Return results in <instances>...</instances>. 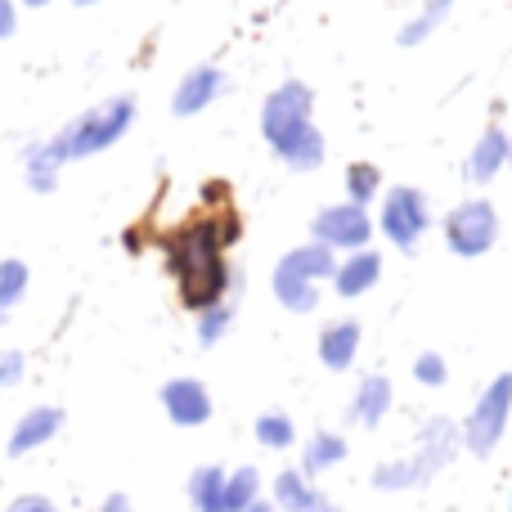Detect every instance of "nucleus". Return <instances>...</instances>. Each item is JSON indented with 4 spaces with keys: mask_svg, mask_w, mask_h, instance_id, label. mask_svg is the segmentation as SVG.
Here are the masks:
<instances>
[{
    "mask_svg": "<svg viewBox=\"0 0 512 512\" xmlns=\"http://www.w3.org/2000/svg\"><path fill=\"white\" fill-rule=\"evenodd\" d=\"M414 382H423V387H445L450 382V364H445L441 351H423L414 360Z\"/></svg>",
    "mask_w": 512,
    "mask_h": 512,
    "instance_id": "28",
    "label": "nucleus"
},
{
    "mask_svg": "<svg viewBox=\"0 0 512 512\" xmlns=\"http://www.w3.org/2000/svg\"><path fill=\"white\" fill-rule=\"evenodd\" d=\"M59 176L63 167L50 158V149H45V140H27L23 144V185L32 189V194H54L59 189Z\"/></svg>",
    "mask_w": 512,
    "mask_h": 512,
    "instance_id": "17",
    "label": "nucleus"
},
{
    "mask_svg": "<svg viewBox=\"0 0 512 512\" xmlns=\"http://www.w3.org/2000/svg\"><path fill=\"white\" fill-rule=\"evenodd\" d=\"M99 512H135V508H131V499H126V495H108Z\"/></svg>",
    "mask_w": 512,
    "mask_h": 512,
    "instance_id": "32",
    "label": "nucleus"
},
{
    "mask_svg": "<svg viewBox=\"0 0 512 512\" xmlns=\"http://www.w3.org/2000/svg\"><path fill=\"white\" fill-rule=\"evenodd\" d=\"M310 239L324 243L328 252H360L373 243V216L369 207H355V203H333V207H319L315 221H310Z\"/></svg>",
    "mask_w": 512,
    "mask_h": 512,
    "instance_id": "8",
    "label": "nucleus"
},
{
    "mask_svg": "<svg viewBox=\"0 0 512 512\" xmlns=\"http://www.w3.org/2000/svg\"><path fill=\"white\" fill-rule=\"evenodd\" d=\"M9 512H54V504L41 495H18L14 504H9Z\"/></svg>",
    "mask_w": 512,
    "mask_h": 512,
    "instance_id": "31",
    "label": "nucleus"
},
{
    "mask_svg": "<svg viewBox=\"0 0 512 512\" xmlns=\"http://www.w3.org/2000/svg\"><path fill=\"white\" fill-rule=\"evenodd\" d=\"M18 32V0H0V41Z\"/></svg>",
    "mask_w": 512,
    "mask_h": 512,
    "instance_id": "30",
    "label": "nucleus"
},
{
    "mask_svg": "<svg viewBox=\"0 0 512 512\" xmlns=\"http://www.w3.org/2000/svg\"><path fill=\"white\" fill-rule=\"evenodd\" d=\"M306 512H342V508H337L333 499H324V495H319V499H315V504H310Z\"/></svg>",
    "mask_w": 512,
    "mask_h": 512,
    "instance_id": "33",
    "label": "nucleus"
},
{
    "mask_svg": "<svg viewBox=\"0 0 512 512\" xmlns=\"http://www.w3.org/2000/svg\"><path fill=\"white\" fill-rule=\"evenodd\" d=\"M508 144H512V135L504 126H486V131L477 135V144H472L463 176H468L472 185H490V180L508 167Z\"/></svg>",
    "mask_w": 512,
    "mask_h": 512,
    "instance_id": "14",
    "label": "nucleus"
},
{
    "mask_svg": "<svg viewBox=\"0 0 512 512\" xmlns=\"http://www.w3.org/2000/svg\"><path fill=\"white\" fill-rule=\"evenodd\" d=\"M158 400H162V409H167V418L176 427H203L207 418H212V391H207L198 378L162 382Z\"/></svg>",
    "mask_w": 512,
    "mask_h": 512,
    "instance_id": "10",
    "label": "nucleus"
},
{
    "mask_svg": "<svg viewBox=\"0 0 512 512\" xmlns=\"http://www.w3.org/2000/svg\"><path fill=\"white\" fill-rule=\"evenodd\" d=\"M378 279H382V252L378 248H360V252H346L342 261H337V270H333V292L342 301H355V297H364V292H373L378 288Z\"/></svg>",
    "mask_w": 512,
    "mask_h": 512,
    "instance_id": "11",
    "label": "nucleus"
},
{
    "mask_svg": "<svg viewBox=\"0 0 512 512\" xmlns=\"http://www.w3.org/2000/svg\"><path fill=\"white\" fill-rule=\"evenodd\" d=\"M391 409V378L387 373H369V378H360V387H355V400H351V418L360 427H378L382 418H387Z\"/></svg>",
    "mask_w": 512,
    "mask_h": 512,
    "instance_id": "16",
    "label": "nucleus"
},
{
    "mask_svg": "<svg viewBox=\"0 0 512 512\" xmlns=\"http://www.w3.org/2000/svg\"><path fill=\"white\" fill-rule=\"evenodd\" d=\"M306 131H315V90L306 81L288 77L265 95L261 104V140L270 144V153L279 158L288 144H297Z\"/></svg>",
    "mask_w": 512,
    "mask_h": 512,
    "instance_id": "4",
    "label": "nucleus"
},
{
    "mask_svg": "<svg viewBox=\"0 0 512 512\" xmlns=\"http://www.w3.org/2000/svg\"><path fill=\"white\" fill-rule=\"evenodd\" d=\"M360 342H364L360 319H333L319 333V364L328 373H346L355 364V355H360Z\"/></svg>",
    "mask_w": 512,
    "mask_h": 512,
    "instance_id": "13",
    "label": "nucleus"
},
{
    "mask_svg": "<svg viewBox=\"0 0 512 512\" xmlns=\"http://www.w3.org/2000/svg\"><path fill=\"white\" fill-rule=\"evenodd\" d=\"M454 5H459V0H427V5L418 9V14L409 18L405 27H400V36H396V41L405 45V50H409V45H423V41H432V36L445 27V18L454 14Z\"/></svg>",
    "mask_w": 512,
    "mask_h": 512,
    "instance_id": "18",
    "label": "nucleus"
},
{
    "mask_svg": "<svg viewBox=\"0 0 512 512\" xmlns=\"http://www.w3.org/2000/svg\"><path fill=\"white\" fill-rule=\"evenodd\" d=\"M63 427V409L59 405H36L27 409L23 418L14 423V432H9V459H23V454L41 450V445H50L54 436H59Z\"/></svg>",
    "mask_w": 512,
    "mask_h": 512,
    "instance_id": "12",
    "label": "nucleus"
},
{
    "mask_svg": "<svg viewBox=\"0 0 512 512\" xmlns=\"http://www.w3.org/2000/svg\"><path fill=\"white\" fill-rule=\"evenodd\" d=\"M445 248L463 261H477L499 243V207L490 198H463L454 212H445Z\"/></svg>",
    "mask_w": 512,
    "mask_h": 512,
    "instance_id": "6",
    "label": "nucleus"
},
{
    "mask_svg": "<svg viewBox=\"0 0 512 512\" xmlns=\"http://www.w3.org/2000/svg\"><path fill=\"white\" fill-rule=\"evenodd\" d=\"M68 5H77V9H95V5H104V0H68Z\"/></svg>",
    "mask_w": 512,
    "mask_h": 512,
    "instance_id": "36",
    "label": "nucleus"
},
{
    "mask_svg": "<svg viewBox=\"0 0 512 512\" xmlns=\"http://www.w3.org/2000/svg\"><path fill=\"white\" fill-rule=\"evenodd\" d=\"M225 90H230V72L216 68V63H194V68L176 81V90H171V113L198 117V113H207Z\"/></svg>",
    "mask_w": 512,
    "mask_h": 512,
    "instance_id": "9",
    "label": "nucleus"
},
{
    "mask_svg": "<svg viewBox=\"0 0 512 512\" xmlns=\"http://www.w3.org/2000/svg\"><path fill=\"white\" fill-rule=\"evenodd\" d=\"M508 171H512V144H508Z\"/></svg>",
    "mask_w": 512,
    "mask_h": 512,
    "instance_id": "37",
    "label": "nucleus"
},
{
    "mask_svg": "<svg viewBox=\"0 0 512 512\" xmlns=\"http://www.w3.org/2000/svg\"><path fill=\"white\" fill-rule=\"evenodd\" d=\"M23 9H45V5H54V0H18Z\"/></svg>",
    "mask_w": 512,
    "mask_h": 512,
    "instance_id": "35",
    "label": "nucleus"
},
{
    "mask_svg": "<svg viewBox=\"0 0 512 512\" xmlns=\"http://www.w3.org/2000/svg\"><path fill=\"white\" fill-rule=\"evenodd\" d=\"M342 459H346V441L337 432H315L301 445V472H306V477H319V472L337 468Z\"/></svg>",
    "mask_w": 512,
    "mask_h": 512,
    "instance_id": "21",
    "label": "nucleus"
},
{
    "mask_svg": "<svg viewBox=\"0 0 512 512\" xmlns=\"http://www.w3.org/2000/svg\"><path fill=\"white\" fill-rule=\"evenodd\" d=\"M508 512H512V495H508Z\"/></svg>",
    "mask_w": 512,
    "mask_h": 512,
    "instance_id": "39",
    "label": "nucleus"
},
{
    "mask_svg": "<svg viewBox=\"0 0 512 512\" xmlns=\"http://www.w3.org/2000/svg\"><path fill=\"white\" fill-rule=\"evenodd\" d=\"M243 225L234 216V207H207V212L180 221L171 234H162V261L167 274L176 279L180 306L189 315H203V310L230 301V292L239 288V274L230 265V248L239 243Z\"/></svg>",
    "mask_w": 512,
    "mask_h": 512,
    "instance_id": "1",
    "label": "nucleus"
},
{
    "mask_svg": "<svg viewBox=\"0 0 512 512\" xmlns=\"http://www.w3.org/2000/svg\"><path fill=\"white\" fill-rule=\"evenodd\" d=\"M27 288H32V270H27L23 256H5L0 261V310H14L18 301L27 297Z\"/></svg>",
    "mask_w": 512,
    "mask_h": 512,
    "instance_id": "24",
    "label": "nucleus"
},
{
    "mask_svg": "<svg viewBox=\"0 0 512 512\" xmlns=\"http://www.w3.org/2000/svg\"><path fill=\"white\" fill-rule=\"evenodd\" d=\"M270 292H274V301H279L288 315H310V310L319 306V297H324V283H315V279H306V274H297V270H288V265H274V274H270Z\"/></svg>",
    "mask_w": 512,
    "mask_h": 512,
    "instance_id": "15",
    "label": "nucleus"
},
{
    "mask_svg": "<svg viewBox=\"0 0 512 512\" xmlns=\"http://www.w3.org/2000/svg\"><path fill=\"white\" fill-rule=\"evenodd\" d=\"M23 373H27L23 351H0V391L18 387V382H23Z\"/></svg>",
    "mask_w": 512,
    "mask_h": 512,
    "instance_id": "29",
    "label": "nucleus"
},
{
    "mask_svg": "<svg viewBox=\"0 0 512 512\" xmlns=\"http://www.w3.org/2000/svg\"><path fill=\"white\" fill-rule=\"evenodd\" d=\"M346 203H355V207H373V198H382V171L373 167V162H351L346 167Z\"/></svg>",
    "mask_w": 512,
    "mask_h": 512,
    "instance_id": "23",
    "label": "nucleus"
},
{
    "mask_svg": "<svg viewBox=\"0 0 512 512\" xmlns=\"http://www.w3.org/2000/svg\"><path fill=\"white\" fill-rule=\"evenodd\" d=\"M135 117H140V99L135 95H113L104 104H90L81 113H72L68 122L54 135H45V149L59 167H72V162H86L108 153L113 144H122L131 135Z\"/></svg>",
    "mask_w": 512,
    "mask_h": 512,
    "instance_id": "2",
    "label": "nucleus"
},
{
    "mask_svg": "<svg viewBox=\"0 0 512 512\" xmlns=\"http://www.w3.org/2000/svg\"><path fill=\"white\" fill-rule=\"evenodd\" d=\"M378 230L396 252H418L432 230V203L418 185H391L378 198Z\"/></svg>",
    "mask_w": 512,
    "mask_h": 512,
    "instance_id": "5",
    "label": "nucleus"
},
{
    "mask_svg": "<svg viewBox=\"0 0 512 512\" xmlns=\"http://www.w3.org/2000/svg\"><path fill=\"white\" fill-rule=\"evenodd\" d=\"M225 477L230 472L216 468V463L194 468V477H189V504H194V512H225Z\"/></svg>",
    "mask_w": 512,
    "mask_h": 512,
    "instance_id": "19",
    "label": "nucleus"
},
{
    "mask_svg": "<svg viewBox=\"0 0 512 512\" xmlns=\"http://www.w3.org/2000/svg\"><path fill=\"white\" fill-rule=\"evenodd\" d=\"M319 499V490L310 486V477L301 468H283L279 477H274V508L283 512H306L310 504Z\"/></svg>",
    "mask_w": 512,
    "mask_h": 512,
    "instance_id": "22",
    "label": "nucleus"
},
{
    "mask_svg": "<svg viewBox=\"0 0 512 512\" xmlns=\"http://www.w3.org/2000/svg\"><path fill=\"white\" fill-rule=\"evenodd\" d=\"M248 512H274V499H252Z\"/></svg>",
    "mask_w": 512,
    "mask_h": 512,
    "instance_id": "34",
    "label": "nucleus"
},
{
    "mask_svg": "<svg viewBox=\"0 0 512 512\" xmlns=\"http://www.w3.org/2000/svg\"><path fill=\"white\" fill-rule=\"evenodd\" d=\"M508 418H512V373H499L477 396L468 423H463V450L477 454V459L495 454V445L504 441V432H508Z\"/></svg>",
    "mask_w": 512,
    "mask_h": 512,
    "instance_id": "7",
    "label": "nucleus"
},
{
    "mask_svg": "<svg viewBox=\"0 0 512 512\" xmlns=\"http://www.w3.org/2000/svg\"><path fill=\"white\" fill-rule=\"evenodd\" d=\"M288 270H297V274H306V279H315V283H328L333 279V270H337V252H328L324 243H301V248H292V252H283L279 256Z\"/></svg>",
    "mask_w": 512,
    "mask_h": 512,
    "instance_id": "20",
    "label": "nucleus"
},
{
    "mask_svg": "<svg viewBox=\"0 0 512 512\" xmlns=\"http://www.w3.org/2000/svg\"><path fill=\"white\" fill-rule=\"evenodd\" d=\"M0 328H5V310H0Z\"/></svg>",
    "mask_w": 512,
    "mask_h": 512,
    "instance_id": "38",
    "label": "nucleus"
},
{
    "mask_svg": "<svg viewBox=\"0 0 512 512\" xmlns=\"http://www.w3.org/2000/svg\"><path fill=\"white\" fill-rule=\"evenodd\" d=\"M463 450V427L450 423V418H427L423 432H418V450L409 459H391L373 468V490H414L427 486L436 472H445L454 463V454Z\"/></svg>",
    "mask_w": 512,
    "mask_h": 512,
    "instance_id": "3",
    "label": "nucleus"
},
{
    "mask_svg": "<svg viewBox=\"0 0 512 512\" xmlns=\"http://www.w3.org/2000/svg\"><path fill=\"white\" fill-rule=\"evenodd\" d=\"M230 328H234V301H221V306L194 315V337H198V346H207V351H212L216 342H225Z\"/></svg>",
    "mask_w": 512,
    "mask_h": 512,
    "instance_id": "25",
    "label": "nucleus"
},
{
    "mask_svg": "<svg viewBox=\"0 0 512 512\" xmlns=\"http://www.w3.org/2000/svg\"><path fill=\"white\" fill-rule=\"evenodd\" d=\"M252 432L265 450H292V445H297V423H292L288 414H279V409H270V414L256 418Z\"/></svg>",
    "mask_w": 512,
    "mask_h": 512,
    "instance_id": "27",
    "label": "nucleus"
},
{
    "mask_svg": "<svg viewBox=\"0 0 512 512\" xmlns=\"http://www.w3.org/2000/svg\"><path fill=\"white\" fill-rule=\"evenodd\" d=\"M252 499H261V472L248 463L225 477V512H248Z\"/></svg>",
    "mask_w": 512,
    "mask_h": 512,
    "instance_id": "26",
    "label": "nucleus"
}]
</instances>
